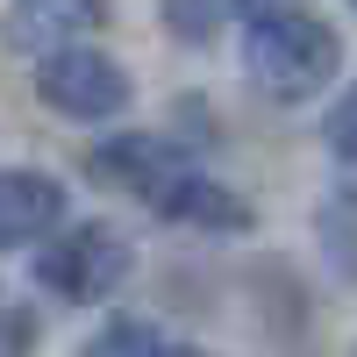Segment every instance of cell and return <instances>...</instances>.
I'll return each instance as SVG.
<instances>
[{
    "label": "cell",
    "mask_w": 357,
    "mask_h": 357,
    "mask_svg": "<svg viewBox=\"0 0 357 357\" xmlns=\"http://www.w3.org/2000/svg\"><path fill=\"white\" fill-rule=\"evenodd\" d=\"M43 22V29H93L107 22V0H22V29Z\"/></svg>",
    "instance_id": "ba28073f"
},
{
    "label": "cell",
    "mask_w": 357,
    "mask_h": 357,
    "mask_svg": "<svg viewBox=\"0 0 357 357\" xmlns=\"http://www.w3.org/2000/svg\"><path fill=\"white\" fill-rule=\"evenodd\" d=\"M243 65L272 100H314L336 79L343 43L329 22H314L293 0H250L243 8Z\"/></svg>",
    "instance_id": "6da1fadb"
},
{
    "label": "cell",
    "mask_w": 357,
    "mask_h": 357,
    "mask_svg": "<svg viewBox=\"0 0 357 357\" xmlns=\"http://www.w3.org/2000/svg\"><path fill=\"white\" fill-rule=\"evenodd\" d=\"M329 151L343 165H357V86H343V100L329 107Z\"/></svg>",
    "instance_id": "9c48e42d"
},
{
    "label": "cell",
    "mask_w": 357,
    "mask_h": 357,
    "mask_svg": "<svg viewBox=\"0 0 357 357\" xmlns=\"http://www.w3.org/2000/svg\"><path fill=\"white\" fill-rule=\"evenodd\" d=\"M36 93L72 122H114L136 100V86L107 50H50V57H36Z\"/></svg>",
    "instance_id": "3957f363"
},
{
    "label": "cell",
    "mask_w": 357,
    "mask_h": 357,
    "mask_svg": "<svg viewBox=\"0 0 357 357\" xmlns=\"http://www.w3.org/2000/svg\"><path fill=\"white\" fill-rule=\"evenodd\" d=\"M350 357H357V350H350Z\"/></svg>",
    "instance_id": "5bb4252c"
},
{
    "label": "cell",
    "mask_w": 357,
    "mask_h": 357,
    "mask_svg": "<svg viewBox=\"0 0 357 357\" xmlns=\"http://www.w3.org/2000/svg\"><path fill=\"white\" fill-rule=\"evenodd\" d=\"M172 357H207V350H186V343H172Z\"/></svg>",
    "instance_id": "7c38bea8"
},
{
    "label": "cell",
    "mask_w": 357,
    "mask_h": 357,
    "mask_svg": "<svg viewBox=\"0 0 357 357\" xmlns=\"http://www.w3.org/2000/svg\"><path fill=\"white\" fill-rule=\"evenodd\" d=\"M65 222V186L36 165H0V250H43Z\"/></svg>",
    "instance_id": "277c9868"
},
{
    "label": "cell",
    "mask_w": 357,
    "mask_h": 357,
    "mask_svg": "<svg viewBox=\"0 0 357 357\" xmlns=\"http://www.w3.org/2000/svg\"><path fill=\"white\" fill-rule=\"evenodd\" d=\"M129 243L114 229H100V222H86V229H65V236H50V243L29 257V279H36L43 293H57V301H107L114 286L129 279Z\"/></svg>",
    "instance_id": "7a4b0ae2"
},
{
    "label": "cell",
    "mask_w": 357,
    "mask_h": 357,
    "mask_svg": "<svg viewBox=\"0 0 357 357\" xmlns=\"http://www.w3.org/2000/svg\"><path fill=\"white\" fill-rule=\"evenodd\" d=\"M36 350V321L22 307H0V357H29Z\"/></svg>",
    "instance_id": "8fae6325"
},
{
    "label": "cell",
    "mask_w": 357,
    "mask_h": 357,
    "mask_svg": "<svg viewBox=\"0 0 357 357\" xmlns=\"http://www.w3.org/2000/svg\"><path fill=\"white\" fill-rule=\"evenodd\" d=\"M158 215H165V222H186V229H200V236H243V229H250V200L229 193L222 178L186 172V178H172V186H165Z\"/></svg>",
    "instance_id": "5b68a950"
},
{
    "label": "cell",
    "mask_w": 357,
    "mask_h": 357,
    "mask_svg": "<svg viewBox=\"0 0 357 357\" xmlns=\"http://www.w3.org/2000/svg\"><path fill=\"white\" fill-rule=\"evenodd\" d=\"M86 357H172V343L151 321H107V329L86 343Z\"/></svg>",
    "instance_id": "52a82bcc"
},
{
    "label": "cell",
    "mask_w": 357,
    "mask_h": 357,
    "mask_svg": "<svg viewBox=\"0 0 357 357\" xmlns=\"http://www.w3.org/2000/svg\"><path fill=\"white\" fill-rule=\"evenodd\" d=\"M165 22L178 36H215V0H165Z\"/></svg>",
    "instance_id": "30bf717a"
},
{
    "label": "cell",
    "mask_w": 357,
    "mask_h": 357,
    "mask_svg": "<svg viewBox=\"0 0 357 357\" xmlns=\"http://www.w3.org/2000/svg\"><path fill=\"white\" fill-rule=\"evenodd\" d=\"M343 8H357V0H343Z\"/></svg>",
    "instance_id": "4fadbf2b"
},
{
    "label": "cell",
    "mask_w": 357,
    "mask_h": 357,
    "mask_svg": "<svg viewBox=\"0 0 357 357\" xmlns=\"http://www.w3.org/2000/svg\"><path fill=\"white\" fill-rule=\"evenodd\" d=\"M93 165L114 178V186H129L136 200H151V207L165 200L172 178H186V172H193V165H178V151H172L165 136H122V143H107Z\"/></svg>",
    "instance_id": "8992f818"
}]
</instances>
